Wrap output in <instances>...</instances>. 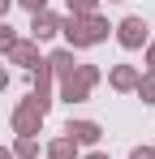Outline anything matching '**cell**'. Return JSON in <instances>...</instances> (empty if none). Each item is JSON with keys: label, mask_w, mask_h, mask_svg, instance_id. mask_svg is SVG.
Segmentation results:
<instances>
[{"label": "cell", "mask_w": 155, "mask_h": 159, "mask_svg": "<svg viewBox=\"0 0 155 159\" xmlns=\"http://www.w3.org/2000/svg\"><path fill=\"white\" fill-rule=\"evenodd\" d=\"M0 159H13V155H9V151H4V146H0Z\"/></svg>", "instance_id": "ffe728a7"}, {"label": "cell", "mask_w": 155, "mask_h": 159, "mask_svg": "<svg viewBox=\"0 0 155 159\" xmlns=\"http://www.w3.org/2000/svg\"><path fill=\"white\" fill-rule=\"evenodd\" d=\"M73 146H78L73 138H56V142L48 146V155H52V159H73Z\"/></svg>", "instance_id": "30bf717a"}, {"label": "cell", "mask_w": 155, "mask_h": 159, "mask_svg": "<svg viewBox=\"0 0 155 159\" xmlns=\"http://www.w3.org/2000/svg\"><path fill=\"white\" fill-rule=\"evenodd\" d=\"M112 86H116V90H134V86H138V73H134L129 65H116V69H112Z\"/></svg>", "instance_id": "9c48e42d"}, {"label": "cell", "mask_w": 155, "mask_h": 159, "mask_svg": "<svg viewBox=\"0 0 155 159\" xmlns=\"http://www.w3.org/2000/svg\"><path fill=\"white\" fill-rule=\"evenodd\" d=\"M48 69L56 73V78H65V73H73V69H78V65H73V52H69V48H60V52H52V56H48Z\"/></svg>", "instance_id": "ba28073f"}, {"label": "cell", "mask_w": 155, "mask_h": 159, "mask_svg": "<svg viewBox=\"0 0 155 159\" xmlns=\"http://www.w3.org/2000/svg\"><path fill=\"white\" fill-rule=\"evenodd\" d=\"M116 39H121V48H142L147 43V22L142 17H125L116 26Z\"/></svg>", "instance_id": "277c9868"}, {"label": "cell", "mask_w": 155, "mask_h": 159, "mask_svg": "<svg viewBox=\"0 0 155 159\" xmlns=\"http://www.w3.org/2000/svg\"><path fill=\"white\" fill-rule=\"evenodd\" d=\"M138 95H142V103H155V69L147 73V78H138V86H134Z\"/></svg>", "instance_id": "8fae6325"}, {"label": "cell", "mask_w": 155, "mask_h": 159, "mask_svg": "<svg viewBox=\"0 0 155 159\" xmlns=\"http://www.w3.org/2000/svg\"><path fill=\"white\" fill-rule=\"evenodd\" d=\"M4 86H9V73H4V69H0V90H4Z\"/></svg>", "instance_id": "d6986e66"}, {"label": "cell", "mask_w": 155, "mask_h": 159, "mask_svg": "<svg viewBox=\"0 0 155 159\" xmlns=\"http://www.w3.org/2000/svg\"><path fill=\"white\" fill-rule=\"evenodd\" d=\"M39 120H43V112H39V103H35V99H26V103L13 112V129L22 133V138L39 133Z\"/></svg>", "instance_id": "3957f363"}, {"label": "cell", "mask_w": 155, "mask_h": 159, "mask_svg": "<svg viewBox=\"0 0 155 159\" xmlns=\"http://www.w3.org/2000/svg\"><path fill=\"white\" fill-rule=\"evenodd\" d=\"M9 60H13V65H26V69H39V65H43V60H39V48H35V43H22V39L9 48Z\"/></svg>", "instance_id": "5b68a950"}, {"label": "cell", "mask_w": 155, "mask_h": 159, "mask_svg": "<svg viewBox=\"0 0 155 159\" xmlns=\"http://www.w3.org/2000/svg\"><path fill=\"white\" fill-rule=\"evenodd\" d=\"M60 30L69 34V43L73 48H91V43H99V39H108V22L103 17H95V13H86V17H69V22H60Z\"/></svg>", "instance_id": "6da1fadb"}, {"label": "cell", "mask_w": 155, "mask_h": 159, "mask_svg": "<svg viewBox=\"0 0 155 159\" xmlns=\"http://www.w3.org/2000/svg\"><path fill=\"white\" fill-rule=\"evenodd\" d=\"M147 60H151V69H155V43H151V48H147Z\"/></svg>", "instance_id": "ac0fdd59"}, {"label": "cell", "mask_w": 155, "mask_h": 159, "mask_svg": "<svg viewBox=\"0 0 155 159\" xmlns=\"http://www.w3.org/2000/svg\"><path fill=\"white\" fill-rule=\"evenodd\" d=\"M17 4H22V9H30V13H43V9H48V0H17Z\"/></svg>", "instance_id": "9a60e30c"}, {"label": "cell", "mask_w": 155, "mask_h": 159, "mask_svg": "<svg viewBox=\"0 0 155 159\" xmlns=\"http://www.w3.org/2000/svg\"><path fill=\"white\" fill-rule=\"evenodd\" d=\"M13 155H17V159H35V155H39V146H35V138H17V146H13Z\"/></svg>", "instance_id": "7c38bea8"}, {"label": "cell", "mask_w": 155, "mask_h": 159, "mask_svg": "<svg viewBox=\"0 0 155 159\" xmlns=\"http://www.w3.org/2000/svg\"><path fill=\"white\" fill-rule=\"evenodd\" d=\"M99 82V69L95 65H78L73 73H65L60 78V99H69V103H82L86 95H91V86Z\"/></svg>", "instance_id": "7a4b0ae2"}, {"label": "cell", "mask_w": 155, "mask_h": 159, "mask_svg": "<svg viewBox=\"0 0 155 159\" xmlns=\"http://www.w3.org/2000/svg\"><path fill=\"white\" fill-rule=\"evenodd\" d=\"M9 9H13V0H0V17H9Z\"/></svg>", "instance_id": "e0dca14e"}, {"label": "cell", "mask_w": 155, "mask_h": 159, "mask_svg": "<svg viewBox=\"0 0 155 159\" xmlns=\"http://www.w3.org/2000/svg\"><path fill=\"white\" fill-rule=\"evenodd\" d=\"M129 159H155V151H151V146H138V151H134Z\"/></svg>", "instance_id": "2e32d148"}, {"label": "cell", "mask_w": 155, "mask_h": 159, "mask_svg": "<svg viewBox=\"0 0 155 159\" xmlns=\"http://www.w3.org/2000/svg\"><path fill=\"white\" fill-rule=\"evenodd\" d=\"M13 43H17V34H13V26H9V22H0V52H9Z\"/></svg>", "instance_id": "4fadbf2b"}, {"label": "cell", "mask_w": 155, "mask_h": 159, "mask_svg": "<svg viewBox=\"0 0 155 159\" xmlns=\"http://www.w3.org/2000/svg\"><path fill=\"white\" fill-rule=\"evenodd\" d=\"M69 138H73V142H82V146H95V142H99V125H95V120H69Z\"/></svg>", "instance_id": "52a82bcc"}, {"label": "cell", "mask_w": 155, "mask_h": 159, "mask_svg": "<svg viewBox=\"0 0 155 159\" xmlns=\"http://www.w3.org/2000/svg\"><path fill=\"white\" fill-rule=\"evenodd\" d=\"M86 159H108V155H86Z\"/></svg>", "instance_id": "44dd1931"}, {"label": "cell", "mask_w": 155, "mask_h": 159, "mask_svg": "<svg viewBox=\"0 0 155 159\" xmlns=\"http://www.w3.org/2000/svg\"><path fill=\"white\" fill-rule=\"evenodd\" d=\"M56 30H60V17H56V13H48V9H43V13H35V22H30L35 43H39V39H52Z\"/></svg>", "instance_id": "8992f818"}, {"label": "cell", "mask_w": 155, "mask_h": 159, "mask_svg": "<svg viewBox=\"0 0 155 159\" xmlns=\"http://www.w3.org/2000/svg\"><path fill=\"white\" fill-rule=\"evenodd\" d=\"M69 13H73V17H86V13H95V0H69Z\"/></svg>", "instance_id": "5bb4252c"}]
</instances>
